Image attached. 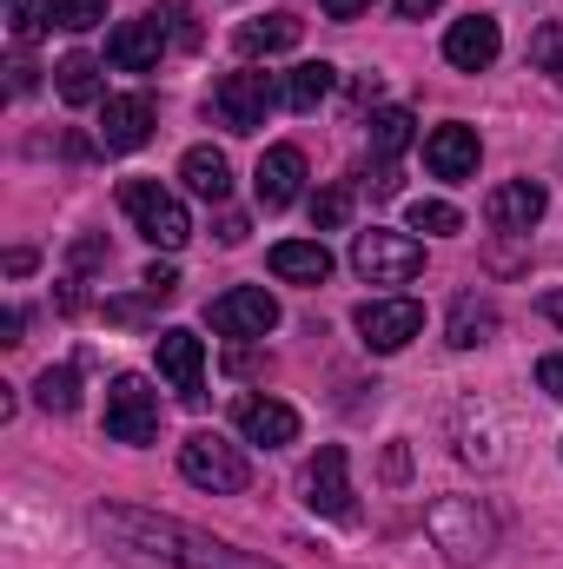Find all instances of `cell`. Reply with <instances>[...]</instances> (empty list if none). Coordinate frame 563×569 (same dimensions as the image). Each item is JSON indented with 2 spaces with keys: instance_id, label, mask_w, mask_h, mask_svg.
<instances>
[{
  "instance_id": "obj_1",
  "label": "cell",
  "mask_w": 563,
  "mask_h": 569,
  "mask_svg": "<svg viewBox=\"0 0 563 569\" xmlns=\"http://www.w3.org/2000/svg\"><path fill=\"white\" fill-rule=\"evenodd\" d=\"M93 530L127 569H273L266 557H246V550H233V543L179 523V517L134 510V503H100Z\"/></svg>"
},
{
  "instance_id": "obj_2",
  "label": "cell",
  "mask_w": 563,
  "mask_h": 569,
  "mask_svg": "<svg viewBox=\"0 0 563 569\" xmlns=\"http://www.w3.org/2000/svg\"><path fill=\"white\" fill-rule=\"evenodd\" d=\"M424 530H431V543L444 550V563H457V569H477L497 550V517H491L477 497H437V503L424 510Z\"/></svg>"
},
{
  "instance_id": "obj_3",
  "label": "cell",
  "mask_w": 563,
  "mask_h": 569,
  "mask_svg": "<svg viewBox=\"0 0 563 569\" xmlns=\"http://www.w3.org/2000/svg\"><path fill=\"white\" fill-rule=\"evenodd\" d=\"M273 107H285V80L279 73H259V67H239L213 87V120L226 133H259L273 120Z\"/></svg>"
},
{
  "instance_id": "obj_4",
  "label": "cell",
  "mask_w": 563,
  "mask_h": 569,
  "mask_svg": "<svg viewBox=\"0 0 563 569\" xmlns=\"http://www.w3.org/2000/svg\"><path fill=\"white\" fill-rule=\"evenodd\" d=\"M179 477L192 490H213V497H239L253 483V463L239 457V443H226L219 430H192L179 443Z\"/></svg>"
},
{
  "instance_id": "obj_5",
  "label": "cell",
  "mask_w": 563,
  "mask_h": 569,
  "mask_svg": "<svg viewBox=\"0 0 563 569\" xmlns=\"http://www.w3.org/2000/svg\"><path fill=\"white\" fill-rule=\"evenodd\" d=\"M120 206H127V219H134V232H140L146 246H159V252H179L186 239H192V219H186V206L159 186V179H127L120 186Z\"/></svg>"
},
{
  "instance_id": "obj_6",
  "label": "cell",
  "mask_w": 563,
  "mask_h": 569,
  "mask_svg": "<svg viewBox=\"0 0 563 569\" xmlns=\"http://www.w3.org/2000/svg\"><path fill=\"white\" fill-rule=\"evenodd\" d=\"M352 272H358L365 284H412L424 272V246L412 239V232L372 226V232L352 239Z\"/></svg>"
},
{
  "instance_id": "obj_7",
  "label": "cell",
  "mask_w": 563,
  "mask_h": 569,
  "mask_svg": "<svg viewBox=\"0 0 563 569\" xmlns=\"http://www.w3.org/2000/svg\"><path fill=\"white\" fill-rule=\"evenodd\" d=\"M107 437L113 443H152L159 437V391L134 371H120L107 385Z\"/></svg>"
},
{
  "instance_id": "obj_8",
  "label": "cell",
  "mask_w": 563,
  "mask_h": 569,
  "mask_svg": "<svg viewBox=\"0 0 563 569\" xmlns=\"http://www.w3.org/2000/svg\"><path fill=\"white\" fill-rule=\"evenodd\" d=\"M352 325H358L365 351H405V345L424 331V305L418 298H365Z\"/></svg>"
},
{
  "instance_id": "obj_9",
  "label": "cell",
  "mask_w": 563,
  "mask_h": 569,
  "mask_svg": "<svg viewBox=\"0 0 563 569\" xmlns=\"http://www.w3.org/2000/svg\"><path fill=\"white\" fill-rule=\"evenodd\" d=\"M206 318H213L219 338H266V331L279 325V298H273L266 284H233V291L213 298Z\"/></svg>"
},
{
  "instance_id": "obj_10",
  "label": "cell",
  "mask_w": 563,
  "mask_h": 569,
  "mask_svg": "<svg viewBox=\"0 0 563 569\" xmlns=\"http://www.w3.org/2000/svg\"><path fill=\"white\" fill-rule=\"evenodd\" d=\"M152 358H159V378L179 391V405H199L206 398V345L186 331V325H166L152 338Z\"/></svg>"
},
{
  "instance_id": "obj_11",
  "label": "cell",
  "mask_w": 563,
  "mask_h": 569,
  "mask_svg": "<svg viewBox=\"0 0 563 569\" xmlns=\"http://www.w3.org/2000/svg\"><path fill=\"white\" fill-rule=\"evenodd\" d=\"M305 503H312L318 517H338V523H352V517H358V503H352V457H345V443H325V450L305 463Z\"/></svg>"
},
{
  "instance_id": "obj_12",
  "label": "cell",
  "mask_w": 563,
  "mask_h": 569,
  "mask_svg": "<svg viewBox=\"0 0 563 569\" xmlns=\"http://www.w3.org/2000/svg\"><path fill=\"white\" fill-rule=\"evenodd\" d=\"M166 20H159V7L146 13V20H120L113 27V40H107V60L120 67V73H152L159 67V53H166Z\"/></svg>"
},
{
  "instance_id": "obj_13",
  "label": "cell",
  "mask_w": 563,
  "mask_h": 569,
  "mask_svg": "<svg viewBox=\"0 0 563 569\" xmlns=\"http://www.w3.org/2000/svg\"><path fill=\"white\" fill-rule=\"evenodd\" d=\"M497 53H504V33H497L491 13H464V20H451V33H444V60H451L457 73H484Z\"/></svg>"
},
{
  "instance_id": "obj_14",
  "label": "cell",
  "mask_w": 563,
  "mask_h": 569,
  "mask_svg": "<svg viewBox=\"0 0 563 569\" xmlns=\"http://www.w3.org/2000/svg\"><path fill=\"white\" fill-rule=\"evenodd\" d=\"M152 100L146 93H113L107 107H100V146L107 152H140L146 140H152Z\"/></svg>"
},
{
  "instance_id": "obj_15",
  "label": "cell",
  "mask_w": 563,
  "mask_h": 569,
  "mask_svg": "<svg viewBox=\"0 0 563 569\" xmlns=\"http://www.w3.org/2000/svg\"><path fill=\"white\" fill-rule=\"evenodd\" d=\"M233 425H239L246 443H266V450L298 443V411L279 405V398H239V405H233Z\"/></svg>"
},
{
  "instance_id": "obj_16",
  "label": "cell",
  "mask_w": 563,
  "mask_h": 569,
  "mask_svg": "<svg viewBox=\"0 0 563 569\" xmlns=\"http://www.w3.org/2000/svg\"><path fill=\"white\" fill-rule=\"evenodd\" d=\"M253 192H259L266 212L292 206V199L305 192V152H298V146H266V159H259V172H253Z\"/></svg>"
},
{
  "instance_id": "obj_17",
  "label": "cell",
  "mask_w": 563,
  "mask_h": 569,
  "mask_svg": "<svg viewBox=\"0 0 563 569\" xmlns=\"http://www.w3.org/2000/svg\"><path fill=\"white\" fill-rule=\"evenodd\" d=\"M544 206H551V199H544L537 179H504V186L484 199V219H491L497 232H531V226L544 219Z\"/></svg>"
},
{
  "instance_id": "obj_18",
  "label": "cell",
  "mask_w": 563,
  "mask_h": 569,
  "mask_svg": "<svg viewBox=\"0 0 563 569\" xmlns=\"http://www.w3.org/2000/svg\"><path fill=\"white\" fill-rule=\"evenodd\" d=\"M424 166H431L437 179H471V172H477V133H471L464 120L431 127V140H424Z\"/></svg>"
},
{
  "instance_id": "obj_19",
  "label": "cell",
  "mask_w": 563,
  "mask_h": 569,
  "mask_svg": "<svg viewBox=\"0 0 563 569\" xmlns=\"http://www.w3.org/2000/svg\"><path fill=\"white\" fill-rule=\"evenodd\" d=\"M273 272L292 284H325L332 279V252H325V239H279L273 246Z\"/></svg>"
},
{
  "instance_id": "obj_20",
  "label": "cell",
  "mask_w": 563,
  "mask_h": 569,
  "mask_svg": "<svg viewBox=\"0 0 563 569\" xmlns=\"http://www.w3.org/2000/svg\"><path fill=\"white\" fill-rule=\"evenodd\" d=\"M298 33H305L298 13H259V20H246L233 40H239L246 60H259V53H285V47H298Z\"/></svg>"
},
{
  "instance_id": "obj_21",
  "label": "cell",
  "mask_w": 563,
  "mask_h": 569,
  "mask_svg": "<svg viewBox=\"0 0 563 569\" xmlns=\"http://www.w3.org/2000/svg\"><path fill=\"white\" fill-rule=\"evenodd\" d=\"M332 87H338V67L332 60H305V67L285 73V107L292 113H318L332 100Z\"/></svg>"
},
{
  "instance_id": "obj_22",
  "label": "cell",
  "mask_w": 563,
  "mask_h": 569,
  "mask_svg": "<svg viewBox=\"0 0 563 569\" xmlns=\"http://www.w3.org/2000/svg\"><path fill=\"white\" fill-rule=\"evenodd\" d=\"M179 179H186L199 199H213V206L233 192V166H226V152H219V146H192V152L179 159Z\"/></svg>"
},
{
  "instance_id": "obj_23",
  "label": "cell",
  "mask_w": 563,
  "mask_h": 569,
  "mask_svg": "<svg viewBox=\"0 0 563 569\" xmlns=\"http://www.w3.org/2000/svg\"><path fill=\"white\" fill-rule=\"evenodd\" d=\"M484 338H497V305L477 298V291H464V298L451 305V345H457V351H477Z\"/></svg>"
},
{
  "instance_id": "obj_24",
  "label": "cell",
  "mask_w": 563,
  "mask_h": 569,
  "mask_svg": "<svg viewBox=\"0 0 563 569\" xmlns=\"http://www.w3.org/2000/svg\"><path fill=\"white\" fill-rule=\"evenodd\" d=\"M53 87H60L67 107H93L107 80H100V60H93V53H67V60L53 67Z\"/></svg>"
},
{
  "instance_id": "obj_25",
  "label": "cell",
  "mask_w": 563,
  "mask_h": 569,
  "mask_svg": "<svg viewBox=\"0 0 563 569\" xmlns=\"http://www.w3.org/2000/svg\"><path fill=\"white\" fill-rule=\"evenodd\" d=\"M33 405H40V411H60V418H67V411L80 405V371H73V365H47V371L33 378Z\"/></svg>"
},
{
  "instance_id": "obj_26",
  "label": "cell",
  "mask_w": 563,
  "mask_h": 569,
  "mask_svg": "<svg viewBox=\"0 0 563 569\" xmlns=\"http://www.w3.org/2000/svg\"><path fill=\"white\" fill-rule=\"evenodd\" d=\"M412 113L405 107H385V113H372V159H398L405 146H412Z\"/></svg>"
},
{
  "instance_id": "obj_27",
  "label": "cell",
  "mask_w": 563,
  "mask_h": 569,
  "mask_svg": "<svg viewBox=\"0 0 563 569\" xmlns=\"http://www.w3.org/2000/svg\"><path fill=\"white\" fill-rule=\"evenodd\" d=\"M531 67H537V73H551V80L563 87V20H551V27H537V33H531Z\"/></svg>"
},
{
  "instance_id": "obj_28",
  "label": "cell",
  "mask_w": 563,
  "mask_h": 569,
  "mask_svg": "<svg viewBox=\"0 0 563 569\" xmlns=\"http://www.w3.org/2000/svg\"><path fill=\"white\" fill-rule=\"evenodd\" d=\"M412 232H464V212L457 206H444V199H412Z\"/></svg>"
},
{
  "instance_id": "obj_29",
  "label": "cell",
  "mask_w": 563,
  "mask_h": 569,
  "mask_svg": "<svg viewBox=\"0 0 563 569\" xmlns=\"http://www.w3.org/2000/svg\"><path fill=\"white\" fill-rule=\"evenodd\" d=\"M345 219H352V192L345 186H332V192L312 199V232H338Z\"/></svg>"
},
{
  "instance_id": "obj_30",
  "label": "cell",
  "mask_w": 563,
  "mask_h": 569,
  "mask_svg": "<svg viewBox=\"0 0 563 569\" xmlns=\"http://www.w3.org/2000/svg\"><path fill=\"white\" fill-rule=\"evenodd\" d=\"M47 27H60L53 0H13V40H40Z\"/></svg>"
},
{
  "instance_id": "obj_31",
  "label": "cell",
  "mask_w": 563,
  "mask_h": 569,
  "mask_svg": "<svg viewBox=\"0 0 563 569\" xmlns=\"http://www.w3.org/2000/svg\"><path fill=\"white\" fill-rule=\"evenodd\" d=\"M53 20H60L67 33H93V27L107 20V0H53Z\"/></svg>"
},
{
  "instance_id": "obj_32",
  "label": "cell",
  "mask_w": 563,
  "mask_h": 569,
  "mask_svg": "<svg viewBox=\"0 0 563 569\" xmlns=\"http://www.w3.org/2000/svg\"><path fill=\"white\" fill-rule=\"evenodd\" d=\"M140 291L152 298V305H166V298H179V272L152 259V266H146V279H140Z\"/></svg>"
},
{
  "instance_id": "obj_33",
  "label": "cell",
  "mask_w": 563,
  "mask_h": 569,
  "mask_svg": "<svg viewBox=\"0 0 563 569\" xmlns=\"http://www.w3.org/2000/svg\"><path fill=\"white\" fill-rule=\"evenodd\" d=\"M159 20H166V33H172L179 47H199V20H192V7H159Z\"/></svg>"
},
{
  "instance_id": "obj_34",
  "label": "cell",
  "mask_w": 563,
  "mask_h": 569,
  "mask_svg": "<svg viewBox=\"0 0 563 569\" xmlns=\"http://www.w3.org/2000/svg\"><path fill=\"white\" fill-rule=\"evenodd\" d=\"M537 385H544L551 398H563V358H537Z\"/></svg>"
},
{
  "instance_id": "obj_35",
  "label": "cell",
  "mask_w": 563,
  "mask_h": 569,
  "mask_svg": "<svg viewBox=\"0 0 563 569\" xmlns=\"http://www.w3.org/2000/svg\"><path fill=\"white\" fill-rule=\"evenodd\" d=\"M33 80H40V67L33 60H13V93H33Z\"/></svg>"
},
{
  "instance_id": "obj_36",
  "label": "cell",
  "mask_w": 563,
  "mask_h": 569,
  "mask_svg": "<svg viewBox=\"0 0 563 569\" xmlns=\"http://www.w3.org/2000/svg\"><path fill=\"white\" fill-rule=\"evenodd\" d=\"M239 239H246V219H239V212H226V219H219V246H239Z\"/></svg>"
},
{
  "instance_id": "obj_37",
  "label": "cell",
  "mask_w": 563,
  "mask_h": 569,
  "mask_svg": "<svg viewBox=\"0 0 563 569\" xmlns=\"http://www.w3.org/2000/svg\"><path fill=\"white\" fill-rule=\"evenodd\" d=\"M365 7H372V0H325V13H332V20H358Z\"/></svg>"
},
{
  "instance_id": "obj_38",
  "label": "cell",
  "mask_w": 563,
  "mask_h": 569,
  "mask_svg": "<svg viewBox=\"0 0 563 569\" xmlns=\"http://www.w3.org/2000/svg\"><path fill=\"white\" fill-rule=\"evenodd\" d=\"M437 7H444V0H398V13H405V20H424V13H437Z\"/></svg>"
},
{
  "instance_id": "obj_39",
  "label": "cell",
  "mask_w": 563,
  "mask_h": 569,
  "mask_svg": "<svg viewBox=\"0 0 563 569\" xmlns=\"http://www.w3.org/2000/svg\"><path fill=\"white\" fill-rule=\"evenodd\" d=\"M544 318H551V325H563V291H544Z\"/></svg>"
}]
</instances>
